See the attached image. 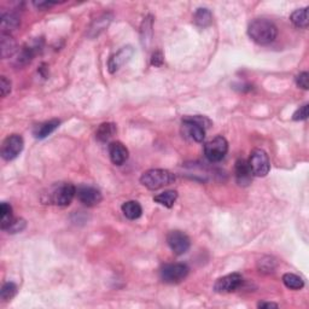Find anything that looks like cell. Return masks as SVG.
Masks as SVG:
<instances>
[{"instance_id": "cell-3", "label": "cell", "mask_w": 309, "mask_h": 309, "mask_svg": "<svg viewBox=\"0 0 309 309\" xmlns=\"http://www.w3.org/2000/svg\"><path fill=\"white\" fill-rule=\"evenodd\" d=\"M76 196V187L70 182H62L54 187L50 193V201L60 207H67Z\"/></svg>"}, {"instance_id": "cell-10", "label": "cell", "mask_w": 309, "mask_h": 309, "mask_svg": "<svg viewBox=\"0 0 309 309\" xmlns=\"http://www.w3.org/2000/svg\"><path fill=\"white\" fill-rule=\"evenodd\" d=\"M76 196L82 204L87 207H94L102 202L103 196L101 191L91 186H81L76 190Z\"/></svg>"}, {"instance_id": "cell-24", "label": "cell", "mask_w": 309, "mask_h": 309, "mask_svg": "<svg viewBox=\"0 0 309 309\" xmlns=\"http://www.w3.org/2000/svg\"><path fill=\"white\" fill-rule=\"evenodd\" d=\"M176 198H178V192L174 190H169L156 196L154 201L158 203V204L164 205L166 208H172L174 205Z\"/></svg>"}, {"instance_id": "cell-16", "label": "cell", "mask_w": 309, "mask_h": 309, "mask_svg": "<svg viewBox=\"0 0 309 309\" xmlns=\"http://www.w3.org/2000/svg\"><path fill=\"white\" fill-rule=\"evenodd\" d=\"M61 121L60 120H51V121H46L44 123H40L34 128V137L37 139H44V138L49 137L50 134L60 127Z\"/></svg>"}, {"instance_id": "cell-35", "label": "cell", "mask_w": 309, "mask_h": 309, "mask_svg": "<svg viewBox=\"0 0 309 309\" xmlns=\"http://www.w3.org/2000/svg\"><path fill=\"white\" fill-rule=\"evenodd\" d=\"M55 4H57V3L56 2H35L34 3V5L37 8H39V9H47V8H50V7H52V5H55Z\"/></svg>"}, {"instance_id": "cell-31", "label": "cell", "mask_w": 309, "mask_h": 309, "mask_svg": "<svg viewBox=\"0 0 309 309\" xmlns=\"http://www.w3.org/2000/svg\"><path fill=\"white\" fill-rule=\"evenodd\" d=\"M296 84L297 86L303 88V90H308L309 88V74L307 72H303L301 74L296 76Z\"/></svg>"}, {"instance_id": "cell-14", "label": "cell", "mask_w": 309, "mask_h": 309, "mask_svg": "<svg viewBox=\"0 0 309 309\" xmlns=\"http://www.w3.org/2000/svg\"><path fill=\"white\" fill-rule=\"evenodd\" d=\"M235 179L242 186H248L252 179V172L248 161L238 160L235 162Z\"/></svg>"}, {"instance_id": "cell-20", "label": "cell", "mask_w": 309, "mask_h": 309, "mask_svg": "<svg viewBox=\"0 0 309 309\" xmlns=\"http://www.w3.org/2000/svg\"><path fill=\"white\" fill-rule=\"evenodd\" d=\"M0 47H2V57H11L16 52V41L13 39L10 34H2L0 39Z\"/></svg>"}, {"instance_id": "cell-30", "label": "cell", "mask_w": 309, "mask_h": 309, "mask_svg": "<svg viewBox=\"0 0 309 309\" xmlns=\"http://www.w3.org/2000/svg\"><path fill=\"white\" fill-rule=\"evenodd\" d=\"M26 227V221L22 219H14V221L10 223V226L5 229L9 233H19V232L23 231Z\"/></svg>"}, {"instance_id": "cell-27", "label": "cell", "mask_w": 309, "mask_h": 309, "mask_svg": "<svg viewBox=\"0 0 309 309\" xmlns=\"http://www.w3.org/2000/svg\"><path fill=\"white\" fill-rule=\"evenodd\" d=\"M0 215H2V229L5 231V229L10 226V223L14 221L13 208H11V205L3 202L2 205H0Z\"/></svg>"}, {"instance_id": "cell-34", "label": "cell", "mask_w": 309, "mask_h": 309, "mask_svg": "<svg viewBox=\"0 0 309 309\" xmlns=\"http://www.w3.org/2000/svg\"><path fill=\"white\" fill-rule=\"evenodd\" d=\"M151 64L154 67H161L162 64H163V55H162V52L157 51L152 55Z\"/></svg>"}, {"instance_id": "cell-33", "label": "cell", "mask_w": 309, "mask_h": 309, "mask_svg": "<svg viewBox=\"0 0 309 309\" xmlns=\"http://www.w3.org/2000/svg\"><path fill=\"white\" fill-rule=\"evenodd\" d=\"M0 91H2V97H7L11 92V82L5 76H2L0 79Z\"/></svg>"}, {"instance_id": "cell-21", "label": "cell", "mask_w": 309, "mask_h": 309, "mask_svg": "<svg viewBox=\"0 0 309 309\" xmlns=\"http://www.w3.org/2000/svg\"><path fill=\"white\" fill-rule=\"evenodd\" d=\"M116 132L117 128L115 123H102V125L99 126V128L97 129L96 137L99 141H109L116 134Z\"/></svg>"}, {"instance_id": "cell-36", "label": "cell", "mask_w": 309, "mask_h": 309, "mask_svg": "<svg viewBox=\"0 0 309 309\" xmlns=\"http://www.w3.org/2000/svg\"><path fill=\"white\" fill-rule=\"evenodd\" d=\"M258 308H278V304L273 302H261L258 303Z\"/></svg>"}, {"instance_id": "cell-29", "label": "cell", "mask_w": 309, "mask_h": 309, "mask_svg": "<svg viewBox=\"0 0 309 309\" xmlns=\"http://www.w3.org/2000/svg\"><path fill=\"white\" fill-rule=\"evenodd\" d=\"M275 266H276V263H275L274 258L269 257V256H266V257L261 258L257 263V267H258V269H260V272H263V273H273L275 269Z\"/></svg>"}, {"instance_id": "cell-5", "label": "cell", "mask_w": 309, "mask_h": 309, "mask_svg": "<svg viewBox=\"0 0 309 309\" xmlns=\"http://www.w3.org/2000/svg\"><path fill=\"white\" fill-rule=\"evenodd\" d=\"M228 151V143L222 135L208 141L204 145V155L210 162H220Z\"/></svg>"}, {"instance_id": "cell-23", "label": "cell", "mask_w": 309, "mask_h": 309, "mask_svg": "<svg viewBox=\"0 0 309 309\" xmlns=\"http://www.w3.org/2000/svg\"><path fill=\"white\" fill-rule=\"evenodd\" d=\"M195 23L196 26L201 28H207L213 22V15H211L210 10L205 8H201L196 11L195 14Z\"/></svg>"}, {"instance_id": "cell-7", "label": "cell", "mask_w": 309, "mask_h": 309, "mask_svg": "<svg viewBox=\"0 0 309 309\" xmlns=\"http://www.w3.org/2000/svg\"><path fill=\"white\" fill-rule=\"evenodd\" d=\"M25 141L23 138L19 134L9 135V137L3 141L2 145V157L5 161H13L22 152Z\"/></svg>"}, {"instance_id": "cell-2", "label": "cell", "mask_w": 309, "mask_h": 309, "mask_svg": "<svg viewBox=\"0 0 309 309\" xmlns=\"http://www.w3.org/2000/svg\"><path fill=\"white\" fill-rule=\"evenodd\" d=\"M174 181L175 175L166 169H150L140 176L141 185L152 191L168 186Z\"/></svg>"}, {"instance_id": "cell-17", "label": "cell", "mask_w": 309, "mask_h": 309, "mask_svg": "<svg viewBox=\"0 0 309 309\" xmlns=\"http://www.w3.org/2000/svg\"><path fill=\"white\" fill-rule=\"evenodd\" d=\"M20 26V19L15 14L8 13L2 16V23H0V28H2V34H10Z\"/></svg>"}, {"instance_id": "cell-32", "label": "cell", "mask_w": 309, "mask_h": 309, "mask_svg": "<svg viewBox=\"0 0 309 309\" xmlns=\"http://www.w3.org/2000/svg\"><path fill=\"white\" fill-rule=\"evenodd\" d=\"M307 119H308V104H304L299 109H297L296 113L293 114L292 120H295V121H303V120Z\"/></svg>"}, {"instance_id": "cell-26", "label": "cell", "mask_w": 309, "mask_h": 309, "mask_svg": "<svg viewBox=\"0 0 309 309\" xmlns=\"http://www.w3.org/2000/svg\"><path fill=\"white\" fill-rule=\"evenodd\" d=\"M141 43L144 46H149L150 41H151L152 37V17L148 16L146 19H144L143 23H141Z\"/></svg>"}, {"instance_id": "cell-1", "label": "cell", "mask_w": 309, "mask_h": 309, "mask_svg": "<svg viewBox=\"0 0 309 309\" xmlns=\"http://www.w3.org/2000/svg\"><path fill=\"white\" fill-rule=\"evenodd\" d=\"M248 34L252 41L260 45H268L275 40L278 28L273 22L266 19H256L249 25Z\"/></svg>"}, {"instance_id": "cell-22", "label": "cell", "mask_w": 309, "mask_h": 309, "mask_svg": "<svg viewBox=\"0 0 309 309\" xmlns=\"http://www.w3.org/2000/svg\"><path fill=\"white\" fill-rule=\"evenodd\" d=\"M291 22L296 26L297 28H303L305 29L308 27V8L298 9V10L293 11L290 16Z\"/></svg>"}, {"instance_id": "cell-13", "label": "cell", "mask_w": 309, "mask_h": 309, "mask_svg": "<svg viewBox=\"0 0 309 309\" xmlns=\"http://www.w3.org/2000/svg\"><path fill=\"white\" fill-rule=\"evenodd\" d=\"M182 125H184L186 133L187 135H190L191 139L197 141V143H201V141L204 140L205 128L199 123L192 121L191 119H188V116H186L182 119Z\"/></svg>"}, {"instance_id": "cell-28", "label": "cell", "mask_w": 309, "mask_h": 309, "mask_svg": "<svg viewBox=\"0 0 309 309\" xmlns=\"http://www.w3.org/2000/svg\"><path fill=\"white\" fill-rule=\"evenodd\" d=\"M17 293V286L14 282H7V284L3 285L2 291H0V297L4 301H10L13 299Z\"/></svg>"}, {"instance_id": "cell-9", "label": "cell", "mask_w": 309, "mask_h": 309, "mask_svg": "<svg viewBox=\"0 0 309 309\" xmlns=\"http://www.w3.org/2000/svg\"><path fill=\"white\" fill-rule=\"evenodd\" d=\"M243 284V276L239 273H232L219 278L214 284V290L217 293H229L233 292Z\"/></svg>"}, {"instance_id": "cell-4", "label": "cell", "mask_w": 309, "mask_h": 309, "mask_svg": "<svg viewBox=\"0 0 309 309\" xmlns=\"http://www.w3.org/2000/svg\"><path fill=\"white\" fill-rule=\"evenodd\" d=\"M252 175L255 176H266L270 170V163L268 155L262 149H255L250 155L248 161Z\"/></svg>"}, {"instance_id": "cell-12", "label": "cell", "mask_w": 309, "mask_h": 309, "mask_svg": "<svg viewBox=\"0 0 309 309\" xmlns=\"http://www.w3.org/2000/svg\"><path fill=\"white\" fill-rule=\"evenodd\" d=\"M109 155H110V160L116 166H121L128 160V149L121 143V141H113L109 145Z\"/></svg>"}, {"instance_id": "cell-15", "label": "cell", "mask_w": 309, "mask_h": 309, "mask_svg": "<svg viewBox=\"0 0 309 309\" xmlns=\"http://www.w3.org/2000/svg\"><path fill=\"white\" fill-rule=\"evenodd\" d=\"M38 49H39V44L38 43H34L32 44V45L23 47V49L21 50V52H19V55H17L16 60H15V66L23 67L26 66V64L31 63L35 54H37Z\"/></svg>"}, {"instance_id": "cell-25", "label": "cell", "mask_w": 309, "mask_h": 309, "mask_svg": "<svg viewBox=\"0 0 309 309\" xmlns=\"http://www.w3.org/2000/svg\"><path fill=\"white\" fill-rule=\"evenodd\" d=\"M282 282L287 289L291 290H301L304 286V281L301 276L292 274V273H286L282 275Z\"/></svg>"}, {"instance_id": "cell-6", "label": "cell", "mask_w": 309, "mask_h": 309, "mask_svg": "<svg viewBox=\"0 0 309 309\" xmlns=\"http://www.w3.org/2000/svg\"><path fill=\"white\" fill-rule=\"evenodd\" d=\"M188 267L185 263H169L162 267L161 279L167 284H178L186 278Z\"/></svg>"}, {"instance_id": "cell-11", "label": "cell", "mask_w": 309, "mask_h": 309, "mask_svg": "<svg viewBox=\"0 0 309 309\" xmlns=\"http://www.w3.org/2000/svg\"><path fill=\"white\" fill-rule=\"evenodd\" d=\"M133 54H134V50L132 46L122 47V49L120 50L116 55H114L113 57L109 60V63H108L109 72L110 73L117 72L120 68H121L122 66H125L127 62H129Z\"/></svg>"}, {"instance_id": "cell-19", "label": "cell", "mask_w": 309, "mask_h": 309, "mask_svg": "<svg viewBox=\"0 0 309 309\" xmlns=\"http://www.w3.org/2000/svg\"><path fill=\"white\" fill-rule=\"evenodd\" d=\"M110 22H111V16L109 14H104L103 16L98 17V19L94 21L93 25L91 26L90 34L88 35H90L91 38L98 37L103 31H105V29L108 28V26L110 25Z\"/></svg>"}, {"instance_id": "cell-8", "label": "cell", "mask_w": 309, "mask_h": 309, "mask_svg": "<svg viewBox=\"0 0 309 309\" xmlns=\"http://www.w3.org/2000/svg\"><path fill=\"white\" fill-rule=\"evenodd\" d=\"M167 243L175 255H184L190 249L191 242L187 234L181 231H172L167 235Z\"/></svg>"}, {"instance_id": "cell-18", "label": "cell", "mask_w": 309, "mask_h": 309, "mask_svg": "<svg viewBox=\"0 0 309 309\" xmlns=\"http://www.w3.org/2000/svg\"><path fill=\"white\" fill-rule=\"evenodd\" d=\"M122 213L127 219L135 220L139 219L141 213H143V208L137 201H128L122 204Z\"/></svg>"}]
</instances>
